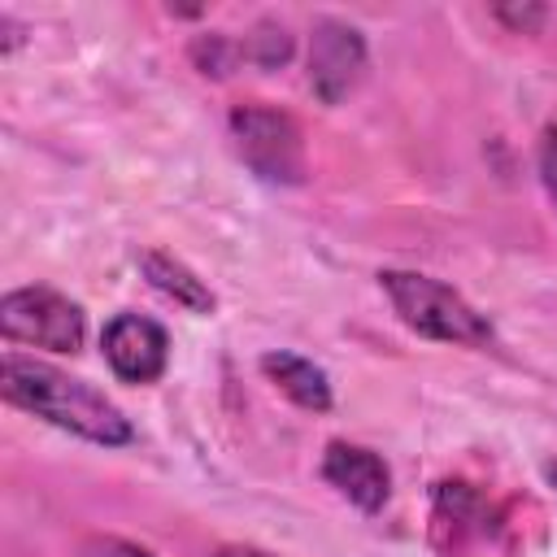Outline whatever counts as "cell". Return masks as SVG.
Instances as JSON below:
<instances>
[{
    "mask_svg": "<svg viewBox=\"0 0 557 557\" xmlns=\"http://www.w3.org/2000/svg\"><path fill=\"white\" fill-rule=\"evenodd\" d=\"M322 479L344 500H352L366 513L383 509L387 496H392V470H387V461L379 453L361 448V444H344V440L326 444V453H322Z\"/></svg>",
    "mask_w": 557,
    "mask_h": 557,
    "instance_id": "obj_7",
    "label": "cell"
},
{
    "mask_svg": "<svg viewBox=\"0 0 557 557\" xmlns=\"http://www.w3.org/2000/svg\"><path fill=\"white\" fill-rule=\"evenodd\" d=\"M139 270H144V278H148L161 296H170V300L183 305L187 313H213L218 296H213L209 283H205L191 265H183L178 257H170V252H161V248H148V252L139 257Z\"/></svg>",
    "mask_w": 557,
    "mask_h": 557,
    "instance_id": "obj_9",
    "label": "cell"
},
{
    "mask_svg": "<svg viewBox=\"0 0 557 557\" xmlns=\"http://www.w3.org/2000/svg\"><path fill=\"white\" fill-rule=\"evenodd\" d=\"M239 57H244V48L231 35H196L191 39V61L205 78H226L239 65Z\"/></svg>",
    "mask_w": 557,
    "mask_h": 557,
    "instance_id": "obj_12",
    "label": "cell"
},
{
    "mask_svg": "<svg viewBox=\"0 0 557 557\" xmlns=\"http://www.w3.org/2000/svg\"><path fill=\"white\" fill-rule=\"evenodd\" d=\"M261 370H265V379H270L287 400H296L300 409H313V413H326V409H331V383H326L322 366H313L309 357H296V352H265V357H261Z\"/></svg>",
    "mask_w": 557,
    "mask_h": 557,
    "instance_id": "obj_10",
    "label": "cell"
},
{
    "mask_svg": "<svg viewBox=\"0 0 557 557\" xmlns=\"http://www.w3.org/2000/svg\"><path fill=\"white\" fill-rule=\"evenodd\" d=\"M244 61H252V65H261V70H278V65H287L292 61V48H296V39H292V30L283 26V22H274V17H261L248 35H244Z\"/></svg>",
    "mask_w": 557,
    "mask_h": 557,
    "instance_id": "obj_11",
    "label": "cell"
},
{
    "mask_svg": "<svg viewBox=\"0 0 557 557\" xmlns=\"http://www.w3.org/2000/svg\"><path fill=\"white\" fill-rule=\"evenodd\" d=\"M104 361L126 383H152L170 361V335L144 313H117L104 326Z\"/></svg>",
    "mask_w": 557,
    "mask_h": 557,
    "instance_id": "obj_6",
    "label": "cell"
},
{
    "mask_svg": "<svg viewBox=\"0 0 557 557\" xmlns=\"http://www.w3.org/2000/svg\"><path fill=\"white\" fill-rule=\"evenodd\" d=\"M231 139L239 161L274 187L305 183V135L292 113L274 104H239L231 109Z\"/></svg>",
    "mask_w": 557,
    "mask_h": 557,
    "instance_id": "obj_3",
    "label": "cell"
},
{
    "mask_svg": "<svg viewBox=\"0 0 557 557\" xmlns=\"http://www.w3.org/2000/svg\"><path fill=\"white\" fill-rule=\"evenodd\" d=\"M544 479H548V487L557 492V461H548V466H544Z\"/></svg>",
    "mask_w": 557,
    "mask_h": 557,
    "instance_id": "obj_17",
    "label": "cell"
},
{
    "mask_svg": "<svg viewBox=\"0 0 557 557\" xmlns=\"http://www.w3.org/2000/svg\"><path fill=\"white\" fill-rule=\"evenodd\" d=\"M78 557H157V553L135 540H122V535H87L78 544Z\"/></svg>",
    "mask_w": 557,
    "mask_h": 557,
    "instance_id": "obj_14",
    "label": "cell"
},
{
    "mask_svg": "<svg viewBox=\"0 0 557 557\" xmlns=\"http://www.w3.org/2000/svg\"><path fill=\"white\" fill-rule=\"evenodd\" d=\"M0 331L13 344H30V348H48V352H78L87 339V318L70 296L35 283V287L4 292Z\"/></svg>",
    "mask_w": 557,
    "mask_h": 557,
    "instance_id": "obj_4",
    "label": "cell"
},
{
    "mask_svg": "<svg viewBox=\"0 0 557 557\" xmlns=\"http://www.w3.org/2000/svg\"><path fill=\"white\" fill-rule=\"evenodd\" d=\"M492 17L509 26L513 35H535L548 22V9L544 4H492Z\"/></svg>",
    "mask_w": 557,
    "mask_h": 557,
    "instance_id": "obj_13",
    "label": "cell"
},
{
    "mask_svg": "<svg viewBox=\"0 0 557 557\" xmlns=\"http://www.w3.org/2000/svg\"><path fill=\"white\" fill-rule=\"evenodd\" d=\"M0 392L9 405L78 435V440H91V444H104V448H117V444H131V418L104 396L96 392L91 383L48 366V361H35V357H22V352H4L0 357Z\"/></svg>",
    "mask_w": 557,
    "mask_h": 557,
    "instance_id": "obj_1",
    "label": "cell"
},
{
    "mask_svg": "<svg viewBox=\"0 0 557 557\" xmlns=\"http://www.w3.org/2000/svg\"><path fill=\"white\" fill-rule=\"evenodd\" d=\"M366 74V39L352 22L318 17L309 35V87L322 104H339Z\"/></svg>",
    "mask_w": 557,
    "mask_h": 557,
    "instance_id": "obj_5",
    "label": "cell"
},
{
    "mask_svg": "<svg viewBox=\"0 0 557 557\" xmlns=\"http://www.w3.org/2000/svg\"><path fill=\"white\" fill-rule=\"evenodd\" d=\"M492 527V509L483 500V492H474L461 479H444L435 483V509H431V535L444 553L466 548L470 540H483Z\"/></svg>",
    "mask_w": 557,
    "mask_h": 557,
    "instance_id": "obj_8",
    "label": "cell"
},
{
    "mask_svg": "<svg viewBox=\"0 0 557 557\" xmlns=\"http://www.w3.org/2000/svg\"><path fill=\"white\" fill-rule=\"evenodd\" d=\"M379 287L387 292L392 309L400 313V322L426 339L440 344H461V348H487L496 339L492 322L448 283L418 274V270H383Z\"/></svg>",
    "mask_w": 557,
    "mask_h": 557,
    "instance_id": "obj_2",
    "label": "cell"
},
{
    "mask_svg": "<svg viewBox=\"0 0 557 557\" xmlns=\"http://www.w3.org/2000/svg\"><path fill=\"white\" fill-rule=\"evenodd\" d=\"M213 557H270V553H261L252 544H222V548H213Z\"/></svg>",
    "mask_w": 557,
    "mask_h": 557,
    "instance_id": "obj_16",
    "label": "cell"
},
{
    "mask_svg": "<svg viewBox=\"0 0 557 557\" xmlns=\"http://www.w3.org/2000/svg\"><path fill=\"white\" fill-rule=\"evenodd\" d=\"M540 183H544V191L557 209V126H548L544 139H540Z\"/></svg>",
    "mask_w": 557,
    "mask_h": 557,
    "instance_id": "obj_15",
    "label": "cell"
}]
</instances>
